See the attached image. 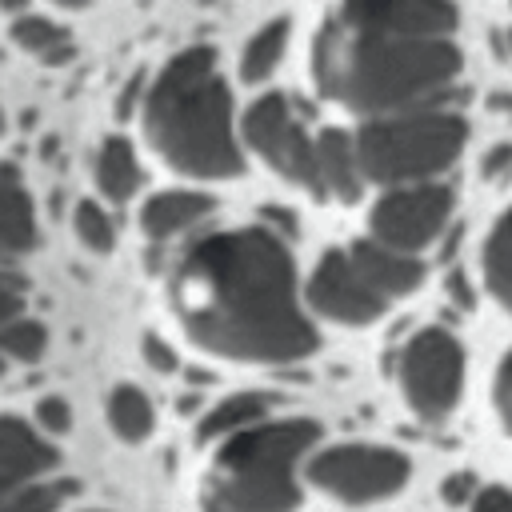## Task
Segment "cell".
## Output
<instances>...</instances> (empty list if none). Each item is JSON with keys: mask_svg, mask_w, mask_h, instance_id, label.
<instances>
[{"mask_svg": "<svg viewBox=\"0 0 512 512\" xmlns=\"http://www.w3.org/2000/svg\"><path fill=\"white\" fill-rule=\"evenodd\" d=\"M172 304L196 344L232 360L288 364L316 348L296 304L292 256L264 228L196 240L172 272Z\"/></svg>", "mask_w": 512, "mask_h": 512, "instance_id": "obj_1", "label": "cell"}, {"mask_svg": "<svg viewBox=\"0 0 512 512\" xmlns=\"http://www.w3.org/2000/svg\"><path fill=\"white\" fill-rule=\"evenodd\" d=\"M312 76L324 96L376 116L436 108L460 76V52L448 40H408L360 32L336 16L312 48Z\"/></svg>", "mask_w": 512, "mask_h": 512, "instance_id": "obj_2", "label": "cell"}, {"mask_svg": "<svg viewBox=\"0 0 512 512\" xmlns=\"http://www.w3.org/2000/svg\"><path fill=\"white\" fill-rule=\"evenodd\" d=\"M144 132L152 148L188 176L224 180L244 172V156L232 132V96L216 72V52L196 44L176 52L144 104Z\"/></svg>", "mask_w": 512, "mask_h": 512, "instance_id": "obj_3", "label": "cell"}, {"mask_svg": "<svg viewBox=\"0 0 512 512\" xmlns=\"http://www.w3.org/2000/svg\"><path fill=\"white\" fill-rule=\"evenodd\" d=\"M316 436L312 420H268L224 440L204 484V512H292L296 464Z\"/></svg>", "mask_w": 512, "mask_h": 512, "instance_id": "obj_4", "label": "cell"}, {"mask_svg": "<svg viewBox=\"0 0 512 512\" xmlns=\"http://www.w3.org/2000/svg\"><path fill=\"white\" fill-rule=\"evenodd\" d=\"M468 140V124L452 108H416L396 116H376L360 128L356 160L364 180L380 184H428V176L444 172Z\"/></svg>", "mask_w": 512, "mask_h": 512, "instance_id": "obj_5", "label": "cell"}, {"mask_svg": "<svg viewBox=\"0 0 512 512\" xmlns=\"http://www.w3.org/2000/svg\"><path fill=\"white\" fill-rule=\"evenodd\" d=\"M464 384V348L448 328L416 332L400 352V388L416 416L440 420L460 400Z\"/></svg>", "mask_w": 512, "mask_h": 512, "instance_id": "obj_6", "label": "cell"}, {"mask_svg": "<svg viewBox=\"0 0 512 512\" xmlns=\"http://www.w3.org/2000/svg\"><path fill=\"white\" fill-rule=\"evenodd\" d=\"M408 472H412L408 456L380 444H336L308 464L312 484L348 504H372L396 496L408 484Z\"/></svg>", "mask_w": 512, "mask_h": 512, "instance_id": "obj_7", "label": "cell"}, {"mask_svg": "<svg viewBox=\"0 0 512 512\" xmlns=\"http://www.w3.org/2000/svg\"><path fill=\"white\" fill-rule=\"evenodd\" d=\"M244 136L280 176H288V180H296L320 196V188H316V140L304 132V120L284 92H264L248 108Z\"/></svg>", "mask_w": 512, "mask_h": 512, "instance_id": "obj_8", "label": "cell"}, {"mask_svg": "<svg viewBox=\"0 0 512 512\" xmlns=\"http://www.w3.org/2000/svg\"><path fill=\"white\" fill-rule=\"evenodd\" d=\"M448 212H452V192L444 184L392 188L372 208V240L400 256H412L440 236Z\"/></svg>", "mask_w": 512, "mask_h": 512, "instance_id": "obj_9", "label": "cell"}, {"mask_svg": "<svg viewBox=\"0 0 512 512\" xmlns=\"http://www.w3.org/2000/svg\"><path fill=\"white\" fill-rule=\"evenodd\" d=\"M308 304L336 324H372L388 308V300L364 284V276L340 248L320 256V264L308 280Z\"/></svg>", "mask_w": 512, "mask_h": 512, "instance_id": "obj_10", "label": "cell"}, {"mask_svg": "<svg viewBox=\"0 0 512 512\" xmlns=\"http://www.w3.org/2000/svg\"><path fill=\"white\" fill-rule=\"evenodd\" d=\"M340 24L360 32H384V36H408V40H448L456 28V8L436 0H360L344 4L336 12Z\"/></svg>", "mask_w": 512, "mask_h": 512, "instance_id": "obj_11", "label": "cell"}, {"mask_svg": "<svg viewBox=\"0 0 512 512\" xmlns=\"http://www.w3.org/2000/svg\"><path fill=\"white\" fill-rule=\"evenodd\" d=\"M56 464V448L40 440L24 420L0 416V500L24 492L28 480L44 476Z\"/></svg>", "mask_w": 512, "mask_h": 512, "instance_id": "obj_12", "label": "cell"}, {"mask_svg": "<svg viewBox=\"0 0 512 512\" xmlns=\"http://www.w3.org/2000/svg\"><path fill=\"white\" fill-rule=\"evenodd\" d=\"M348 260L356 264V272L364 276V284L384 296V300H396V296H408L420 288L424 280V264L416 256H400L376 240H356L348 248Z\"/></svg>", "mask_w": 512, "mask_h": 512, "instance_id": "obj_13", "label": "cell"}, {"mask_svg": "<svg viewBox=\"0 0 512 512\" xmlns=\"http://www.w3.org/2000/svg\"><path fill=\"white\" fill-rule=\"evenodd\" d=\"M36 248V212L16 164H0V260Z\"/></svg>", "mask_w": 512, "mask_h": 512, "instance_id": "obj_14", "label": "cell"}, {"mask_svg": "<svg viewBox=\"0 0 512 512\" xmlns=\"http://www.w3.org/2000/svg\"><path fill=\"white\" fill-rule=\"evenodd\" d=\"M316 188H320V196L332 192L336 200H356L364 188L356 144L340 128H328L316 140Z\"/></svg>", "mask_w": 512, "mask_h": 512, "instance_id": "obj_15", "label": "cell"}, {"mask_svg": "<svg viewBox=\"0 0 512 512\" xmlns=\"http://www.w3.org/2000/svg\"><path fill=\"white\" fill-rule=\"evenodd\" d=\"M208 212H212V196L172 188V192L152 196V200L140 208V224H144V232H148L152 240H168V236H176V232L200 224Z\"/></svg>", "mask_w": 512, "mask_h": 512, "instance_id": "obj_16", "label": "cell"}, {"mask_svg": "<svg viewBox=\"0 0 512 512\" xmlns=\"http://www.w3.org/2000/svg\"><path fill=\"white\" fill-rule=\"evenodd\" d=\"M96 184L108 200H128L140 188V160L124 136H108L96 152Z\"/></svg>", "mask_w": 512, "mask_h": 512, "instance_id": "obj_17", "label": "cell"}, {"mask_svg": "<svg viewBox=\"0 0 512 512\" xmlns=\"http://www.w3.org/2000/svg\"><path fill=\"white\" fill-rule=\"evenodd\" d=\"M268 412V396L264 392H236L228 400H220L204 420H200V440H232L248 428L260 424V416Z\"/></svg>", "mask_w": 512, "mask_h": 512, "instance_id": "obj_18", "label": "cell"}, {"mask_svg": "<svg viewBox=\"0 0 512 512\" xmlns=\"http://www.w3.org/2000/svg\"><path fill=\"white\" fill-rule=\"evenodd\" d=\"M108 424H112V432H116L120 440H128V444L148 440V436H152V424H156L148 396H144L140 388L120 384V388L108 396Z\"/></svg>", "mask_w": 512, "mask_h": 512, "instance_id": "obj_19", "label": "cell"}, {"mask_svg": "<svg viewBox=\"0 0 512 512\" xmlns=\"http://www.w3.org/2000/svg\"><path fill=\"white\" fill-rule=\"evenodd\" d=\"M484 280L492 296L512 308V212L496 220V228L484 240Z\"/></svg>", "mask_w": 512, "mask_h": 512, "instance_id": "obj_20", "label": "cell"}, {"mask_svg": "<svg viewBox=\"0 0 512 512\" xmlns=\"http://www.w3.org/2000/svg\"><path fill=\"white\" fill-rule=\"evenodd\" d=\"M284 44H288V20H268L248 44H244V56H240V76L248 84L272 76V68L280 64L284 56Z\"/></svg>", "mask_w": 512, "mask_h": 512, "instance_id": "obj_21", "label": "cell"}, {"mask_svg": "<svg viewBox=\"0 0 512 512\" xmlns=\"http://www.w3.org/2000/svg\"><path fill=\"white\" fill-rule=\"evenodd\" d=\"M12 40L32 52V56H44L48 64H56L60 56H68V32L60 24H52L48 16H36V12H24L12 20Z\"/></svg>", "mask_w": 512, "mask_h": 512, "instance_id": "obj_22", "label": "cell"}, {"mask_svg": "<svg viewBox=\"0 0 512 512\" xmlns=\"http://www.w3.org/2000/svg\"><path fill=\"white\" fill-rule=\"evenodd\" d=\"M48 348V332L40 320H28V316H16L0 328V352L20 360V364H36Z\"/></svg>", "mask_w": 512, "mask_h": 512, "instance_id": "obj_23", "label": "cell"}, {"mask_svg": "<svg viewBox=\"0 0 512 512\" xmlns=\"http://www.w3.org/2000/svg\"><path fill=\"white\" fill-rule=\"evenodd\" d=\"M72 224H76V236H80L92 252H112V244H116V228H112L108 212H104L96 200H80Z\"/></svg>", "mask_w": 512, "mask_h": 512, "instance_id": "obj_24", "label": "cell"}, {"mask_svg": "<svg viewBox=\"0 0 512 512\" xmlns=\"http://www.w3.org/2000/svg\"><path fill=\"white\" fill-rule=\"evenodd\" d=\"M64 492H68V484H32V488L0 500V512H56Z\"/></svg>", "mask_w": 512, "mask_h": 512, "instance_id": "obj_25", "label": "cell"}, {"mask_svg": "<svg viewBox=\"0 0 512 512\" xmlns=\"http://www.w3.org/2000/svg\"><path fill=\"white\" fill-rule=\"evenodd\" d=\"M36 420L48 428V432H68L72 428V408L64 396H44L36 404Z\"/></svg>", "mask_w": 512, "mask_h": 512, "instance_id": "obj_26", "label": "cell"}, {"mask_svg": "<svg viewBox=\"0 0 512 512\" xmlns=\"http://www.w3.org/2000/svg\"><path fill=\"white\" fill-rule=\"evenodd\" d=\"M20 308H24V280L12 272H0V328L8 320H16Z\"/></svg>", "mask_w": 512, "mask_h": 512, "instance_id": "obj_27", "label": "cell"}, {"mask_svg": "<svg viewBox=\"0 0 512 512\" xmlns=\"http://www.w3.org/2000/svg\"><path fill=\"white\" fill-rule=\"evenodd\" d=\"M492 396H496V408H500L504 428L512 432V352L504 356V364H500V372H496V388H492Z\"/></svg>", "mask_w": 512, "mask_h": 512, "instance_id": "obj_28", "label": "cell"}, {"mask_svg": "<svg viewBox=\"0 0 512 512\" xmlns=\"http://www.w3.org/2000/svg\"><path fill=\"white\" fill-rule=\"evenodd\" d=\"M472 512H512V488H480L476 500H472Z\"/></svg>", "mask_w": 512, "mask_h": 512, "instance_id": "obj_29", "label": "cell"}, {"mask_svg": "<svg viewBox=\"0 0 512 512\" xmlns=\"http://www.w3.org/2000/svg\"><path fill=\"white\" fill-rule=\"evenodd\" d=\"M144 360H148L156 372H172V368H176L172 348H168L164 340H156V336H144Z\"/></svg>", "mask_w": 512, "mask_h": 512, "instance_id": "obj_30", "label": "cell"}, {"mask_svg": "<svg viewBox=\"0 0 512 512\" xmlns=\"http://www.w3.org/2000/svg\"><path fill=\"white\" fill-rule=\"evenodd\" d=\"M512 168V144L504 140V144H492L488 152H484V176L492 180V176H500V172H508Z\"/></svg>", "mask_w": 512, "mask_h": 512, "instance_id": "obj_31", "label": "cell"}, {"mask_svg": "<svg viewBox=\"0 0 512 512\" xmlns=\"http://www.w3.org/2000/svg\"><path fill=\"white\" fill-rule=\"evenodd\" d=\"M464 496H472V476H468V472H456V476H448V484H444V500L460 504Z\"/></svg>", "mask_w": 512, "mask_h": 512, "instance_id": "obj_32", "label": "cell"}, {"mask_svg": "<svg viewBox=\"0 0 512 512\" xmlns=\"http://www.w3.org/2000/svg\"><path fill=\"white\" fill-rule=\"evenodd\" d=\"M452 296H456L460 304H472V292H468V284H464L460 276H452Z\"/></svg>", "mask_w": 512, "mask_h": 512, "instance_id": "obj_33", "label": "cell"}, {"mask_svg": "<svg viewBox=\"0 0 512 512\" xmlns=\"http://www.w3.org/2000/svg\"><path fill=\"white\" fill-rule=\"evenodd\" d=\"M492 48H500V52H504V56H508V60H512V28H508V32H504V36H500V40H496V36H492Z\"/></svg>", "mask_w": 512, "mask_h": 512, "instance_id": "obj_34", "label": "cell"}, {"mask_svg": "<svg viewBox=\"0 0 512 512\" xmlns=\"http://www.w3.org/2000/svg\"><path fill=\"white\" fill-rule=\"evenodd\" d=\"M492 108H504V112H512V92H496V96H492Z\"/></svg>", "mask_w": 512, "mask_h": 512, "instance_id": "obj_35", "label": "cell"}, {"mask_svg": "<svg viewBox=\"0 0 512 512\" xmlns=\"http://www.w3.org/2000/svg\"><path fill=\"white\" fill-rule=\"evenodd\" d=\"M0 136H4V112H0Z\"/></svg>", "mask_w": 512, "mask_h": 512, "instance_id": "obj_36", "label": "cell"}, {"mask_svg": "<svg viewBox=\"0 0 512 512\" xmlns=\"http://www.w3.org/2000/svg\"><path fill=\"white\" fill-rule=\"evenodd\" d=\"M0 372H4V360H0Z\"/></svg>", "mask_w": 512, "mask_h": 512, "instance_id": "obj_37", "label": "cell"}]
</instances>
